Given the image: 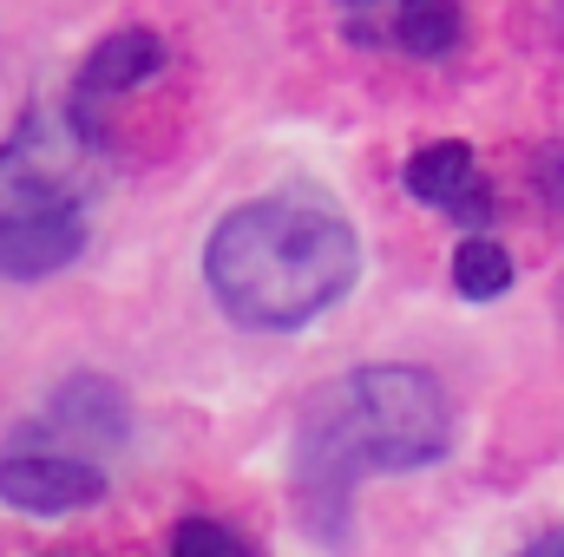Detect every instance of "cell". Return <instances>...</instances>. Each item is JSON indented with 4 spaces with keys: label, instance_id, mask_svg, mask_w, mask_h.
Returning a JSON list of instances; mask_svg holds the SVG:
<instances>
[{
    "label": "cell",
    "instance_id": "cell-7",
    "mask_svg": "<svg viewBox=\"0 0 564 557\" xmlns=\"http://www.w3.org/2000/svg\"><path fill=\"white\" fill-rule=\"evenodd\" d=\"M408 190H414V204L426 210H440V217H453V223H492L499 217V197H492V184L479 177V164H473V144L466 139H433L421 144L414 157H408Z\"/></svg>",
    "mask_w": 564,
    "mask_h": 557
},
{
    "label": "cell",
    "instance_id": "cell-3",
    "mask_svg": "<svg viewBox=\"0 0 564 557\" xmlns=\"http://www.w3.org/2000/svg\"><path fill=\"white\" fill-rule=\"evenodd\" d=\"M93 157L99 151L73 132V119L26 112L13 125V139L0 144V223L86 210V197H93Z\"/></svg>",
    "mask_w": 564,
    "mask_h": 557
},
{
    "label": "cell",
    "instance_id": "cell-8",
    "mask_svg": "<svg viewBox=\"0 0 564 557\" xmlns=\"http://www.w3.org/2000/svg\"><path fill=\"white\" fill-rule=\"evenodd\" d=\"M86 250V210H59V217H20L0 223V276L7 282H33L66 270Z\"/></svg>",
    "mask_w": 564,
    "mask_h": 557
},
{
    "label": "cell",
    "instance_id": "cell-5",
    "mask_svg": "<svg viewBox=\"0 0 564 557\" xmlns=\"http://www.w3.org/2000/svg\"><path fill=\"white\" fill-rule=\"evenodd\" d=\"M132 433V407H126V387L106 381V374H73L53 387L46 414L26 426V446L33 439H53V452H73V459H106L119 452Z\"/></svg>",
    "mask_w": 564,
    "mask_h": 557
},
{
    "label": "cell",
    "instance_id": "cell-12",
    "mask_svg": "<svg viewBox=\"0 0 564 557\" xmlns=\"http://www.w3.org/2000/svg\"><path fill=\"white\" fill-rule=\"evenodd\" d=\"M525 177H532L539 204L564 210V139H545V144H539V151L525 157Z\"/></svg>",
    "mask_w": 564,
    "mask_h": 557
},
{
    "label": "cell",
    "instance_id": "cell-1",
    "mask_svg": "<svg viewBox=\"0 0 564 557\" xmlns=\"http://www.w3.org/2000/svg\"><path fill=\"white\" fill-rule=\"evenodd\" d=\"M204 282L243 328H308L361 282V237L328 197L270 190L217 217L204 243Z\"/></svg>",
    "mask_w": 564,
    "mask_h": 557
},
{
    "label": "cell",
    "instance_id": "cell-4",
    "mask_svg": "<svg viewBox=\"0 0 564 557\" xmlns=\"http://www.w3.org/2000/svg\"><path fill=\"white\" fill-rule=\"evenodd\" d=\"M164 66H171V40H164L158 26H112V33L79 59V73H73V92H66L73 132L93 144V151H106V144H112L106 106L126 99V92H139L144 79H158Z\"/></svg>",
    "mask_w": 564,
    "mask_h": 557
},
{
    "label": "cell",
    "instance_id": "cell-11",
    "mask_svg": "<svg viewBox=\"0 0 564 557\" xmlns=\"http://www.w3.org/2000/svg\"><path fill=\"white\" fill-rule=\"evenodd\" d=\"M171 557H257V551L230 525H217V518H184L171 532Z\"/></svg>",
    "mask_w": 564,
    "mask_h": 557
},
{
    "label": "cell",
    "instance_id": "cell-9",
    "mask_svg": "<svg viewBox=\"0 0 564 557\" xmlns=\"http://www.w3.org/2000/svg\"><path fill=\"white\" fill-rule=\"evenodd\" d=\"M388 40H394L408 59H446V53H459V40H466V7H459V0H394Z\"/></svg>",
    "mask_w": 564,
    "mask_h": 557
},
{
    "label": "cell",
    "instance_id": "cell-14",
    "mask_svg": "<svg viewBox=\"0 0 564 557\" xmlns=\"http://www.w3.org/2000/svg\"><path fill=\"white\" fill-rule=\"evenodd\" d=\"M341 7H348V13H361V7H388V0H341Z\"/></svg>",
    "mask_w": 564,
    "mask_h": 557
},
{
    "label": "cell",
    "instance_id": "cell-13",
    "mask_svg": "<svg viewBox=\"0 0 564 557\" xmlns=\"http://www.w3.org/2000/svg\"><path fill=\"white\" fill-rule=\"evenodd\" d=\"M519 557H564V525H558V532H545L539 545H525Z\"/></svg>",
    "mask_w": 564,
    "mask_h": 557
},
{
    "label": "cell",
    "instance_id": "cell-6",
    "mask_svg": "<svg viewBox=\"0 0 564 557\" xmlns=\"http://www.w3.org/2000/svg\"><path fill=\"white\" fill-rule=\"evenodd\" d=\"M106 499V466L73 459V452H7L0 459V505L33 512V518H59V512H86Z\"/></svg>",
    "mask_w": 564,
    "mask_h": 557
},
{
    "label": "cell",
    "instance_id": "cell-10",
    "mask_svg": "<svg viewBox=\"0 0 564 557\" xmlns=\"http://www.w3.org/2000/svg\"><path fill=\"white\" fill-rule=\"evenodd\" d=\"M512 250L506 243H492L486 230H473V237H459V250H453V288L466 295V302H499L506 288H512Z\"/></svg>",
    "mask_w": 564,
    "mask_h": 557
},
{
    "label": "cell",
    "instance_id": "cell-2",
    "mask_svg": "<svg viewBox=\"0 0 564 557\" xmlns=\"http://www.w3.org/2000/svg\"><path fill=\"white\" fill-rule=\"evenodd\" d=\"M453 446V401L426 368L375 361L308 394L295 419V492L308 512H341L348 492L375 472H414L446 459Z\"/></svg>",
    "mask_w": 564,
    "mask_h": 557
}]
</instances>
